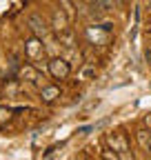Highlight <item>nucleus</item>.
<instances>
[{
    "label": "nucleus",
    "instance_id": "14",
    "mask_svg": "<svg viewBox=\"0 0 151 160\" xmlns=\"http://www.w3.org/2000/svg\"><path fill=\"white\" fill-rule=\"evenodd\" d=\"M144 125H147V127L151 129V116H144Z\"/></svg>",
    "mask_w": 151,
    "mask_h": 160
},
{
    "label": "nucleus",
    "instance_id": "11",
    "mask_svg": "<svg viewBox=\"0 0 151 160\" xmlns=\"http://www.w3.org/2000/svg\"><path fill=\"white\" fill-rule=\"evenodd\" d=\"M20 85H22L20 78H18V80H7V82H5V96H13L18 89H20Z\"/></svg>",
    "mask_w": 151,
    "mask_h": 160
},
{
    "label": "nucleus",
    "instance_id": "6",
    "mask_svg": "<svg viewBox=\"0 0 151 160\" xmlns=\"http://www.w3.org/2000/svg\"><path fill=\"white\" fill-rule=\"evenodd\" d=\"M69 27V13L62 11V9H53L51 11V31L60 33Z\"/></svg>",
    "mask_w": 151,
    "mask_h": 160
},
{
    "label": "nucleus",
    "instance_id": "16",
    "mask_svg": "<svg viewBox=\"0 0 151 160\" xmlns=\"http://www.w3.org/2000/svg\"><path fill=\"white\" fill-rule=\"evenodd\" d=\"M113 2H118V5H120V2H122V0H113Z\"/></svg>",
    "mask_w": 151,
    "mask_h": 160
},
{
    "label": "nucleus",
    "instance_id": "10",
    "mask_svg": "<svg viewBox=\"0 0 151 160\" xmlns=\"http://www.w3.org/2000/svg\"><path fill=\"white\" fill-rule=\"evenodd\" d=\"M56 38H58V42H60L65 49H73V47H78V42H76V36H73V31H71L69 27H67L65 31H60Z\"/></svg>",
    "mask_w": 151,
    "mask_h": 160
},
{
    "label": "nucleus",
    "instance_id": "17",
    "mask_svg": "<svg viewBox=\"0 0 151 160\" xmlns=\"http://www.w3.org/2000/svg\"><path fill=\"white\" fill-rule=\"evenodd\" d=\"M80 2H91V0H80Z\"/></svg>",
    "mask_w": 151,
    "mask_h": 160
},
{
    "label": "nucleus",
    "instance_id": "2",
    "mask_svg": "<svg viewBox=\"0 0 151 160\" xmlns=\"http://www.w3.org/2000/svg\"><path fill=\"white\" fill-rule=\"evenodd\" d=\"M22 49H25L27 60H29V62H36V65L40 62V60H45V56H47L45 38H40V36H31V38H27L25 45H22Z\"/></svg>",
    "mask_w": 151,
    "mask_h": 160
},
{
    "label": "nucleus",
    "instance_id": "12",
    "mask_svg": "<svg viewBox=\"0 0 151 160\" xmlns=\"http://www.w3.org/2000/svg\"><path fill=\"white\" fill-rule=\"evenodd\" d=\"M9 116H11V109H9V107H0V122L9 120Z\"/></svg>",
    "mask_w": 151,
    "mask_h": 160
},
{
    "label": "nucleus",
    "instance_id": "7",
    "mask_svg": "<svg viewBox=\"0 0 151 160\" xmlns=\"http://www.w3.org/2000/svg\"><path fill=\"white\" fill-rule=\"evenodd\" d=\"M60 96H62V91H60L58 85H45V87H40V100H42L45 105L56 102Z\"/></svg>",
    "mask_w": 151,
    "mask_h": 160
},
{
    "label": "nucleus",
    "instance_id": "5",
    "mask_svg": "<svg viewBox=\"0 0 151 160\" xmlns=\"http://www.w3.org/2000/svg\"><path fill=\"white\" fill-rule=\"evenodd\" d=\"M18 78H20L22 82H29V85H36V87H45V82H42L45 78H40V69H38L36 65L25 62L20 67V71H18Z\"/></svg>",
    "mask_w": 151,
    "mask_h": 160
},
{
    "label": "nucleus",
    "instance_id": "3",
    "mask_svg": "<svg viewBox=\"0 0 151 160\" xmlns=\"http://www.w3.org/2000/svg\"><path fill=\"white\" fill-rule=\"evenodd\" d=\"M47 71L56 80H67L69 73H71V62L65 56H51L49 62H47Z\"/></svg>",
    "mask_w": 151,
    "mask_h": 160
},
{
    "label": "nucleus",
    "instance_id": "8",
    "mask_svg": "<svg viewBox=\"0 0 151 160\" xmlns=\"http://www.w3.org/2000/svg\"><path fill=\"white\" fill-rule=\"evenodd\" d=\"M136 140H138V145H140L142 151L151 153V129L149 127L147 129H138L136 131Z\"/></svg>",
    "mask_w": 151,
    "mask_h": 160
},
{
    "label": "nucleus",
    "instance_id": "9",
    "mask_svg": "<svg viewBox=\"0 0 151 160\" xmlns=\"http://www.w3.org/2000/svg\"><path fill=\"white\" fill-rule=\"evenodd\" d=\"M96 65H91V62H82L80 65V69H78V76H76V78H78L80 80V82H87V80H93V78H96Z\"/></svg>",
    "mask_w": 151,
    "mask_h": 160
},
{
    "label": "nucleus",
    "instance_id": "4",
    "mask_svg": "<svg viewBox=\"0 0 151 160\" xmlns=\"http://www.w3.org/2000/svg\"><path fill=\"white\" fill-rule=\"evenodd\" d=\"M27 27L33 36H40V38H47L49 31H51V25L47 22V20L40 16V13H31L27 16Z\"/></svg>",
    "mask_w": 151,
    "mask_h": 160
},
{
    "label": "nucleus",
    "instance_id": "13",
    "mask_svg": "<svg viewBox=\"0 0 151 160\" xmlns=\"http://www.w3.org/2000/svg\"><path fill=\"white\" fill-rule=\"evenodd\" d=\"M60 2L65 5V11H67V13H69V18H71V16H73V9H76V7H73V2H71V0H60Z\"/></svg>",
    "mask_w": 151,
    "mask_h": 160
},
{
    "label": "nucleus",
    "instance_id": "1",
    "mask_svg": "<svg viewBox=\"0 0 151 160\" xmlns=\"http://www.w3.org/2000/svg\"><path fill=\"white\" fill-rule=\"evenodd\" d=\"M105 142H107V147H109V149H113L120 158H124V160L134 158L127 133H122V131H111V133H107V136H105Z\"/></svg>",
    "mask_w": 151,
    "mask_h": 160
},
{
    "label": "nucleus",
    "instance_id": "15",
    "mask_svg": "<svg viewBox=\"0 0 151 160\" xmlns=\"http://www.w3.org/2000/svg\"><path fill=\"white\" fill-rule=\"evenodd\" d=\"M147 9H149V11H151V0H147Z\"/></svg>",
    "mask_w": 151,
    "mask_h": 160
}]
</instances>
